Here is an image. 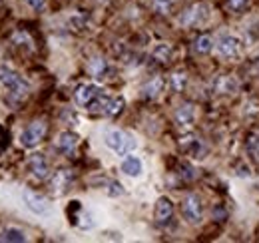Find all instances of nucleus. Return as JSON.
I'll return each mask as SVG.
<instances>
[{"instance_id":"f8f14e48","label":"nucleus","mask_w":259,"mask_h":243,"mask_svg":"<svg viewBox=\"0 0 259 243\" xmlns=\"http://www.w3.org/2000/svg\"><path fill=\"white\" fill-rule=\"evenodd\" d=\"M174 215V204L169 197H160L156 201V210H154V217L158 223H165L167 219H171Z\"/></svg>"},{"instance_id":"6e6552de","label":"nucleus","mask_w":259,"mask_h":243,"mask_svg":"<svg viewBox=\"0 0 259 243\" xmlns=\"http://www.w3.org/2000/svg\"><path fill=\"white\" fill-rule=\"evenodd\" d=\"M22 197H24V204H26V208H28V210H30L32 213H36V215H46V213L50 212V206H48V201H46L42 195H38V193L30 191V189H24Z\"/></svg>"},{"instance_id":"412c9836","label":"nucleus","mask_w":259,"mask_h":243,"mask_svg":"<svg viewBox=\"0 0 259 243\" xmlns=\"http://www.w3.org/2000/svg\"><path fill=\"white\" fill-rule=\"evenodd\" d=\"M247 152L255 161H259V132H253L247 138Z\"/></svg>"},{"instance_id":"ddd939ff","label":"nucleus","mask_w":259,"mask_h":243,"mask_svg":"<svg viewBox=\"0 0 259 243\" xmlns=\"http://www.w3.org/2000/svg\"><path fill=\"white\" fill-rule=\"evenodd\" d=\"M120 170L130 176V178H138V176H142V172H144V166H142V159L140 157H136V155H126L124 157V161H122V166H120Z\"/></svg>"},{"instance_id":"20e7f679","label":"nucleus","mask_w":259,"mask_h":243,"mask_svg":"<svg viewBox=\"0 0 259 243\" xmlns=\"http://www.w3.org/2000/svg\"><path fill=\"white\" fill-rule=\"evenodd\" d=\"M207 20H209V8H207L205 4H201V2L188 6V8L180 14V24H182L184 28L201 26V24H205Z\"/></svg>"},{"instance_id":"0eeeda50","label":"nucleus","mask_w":259,"mask_h":243,"mask_svg":"<svg viewBox=\"0 0 259 243\" xmlns=\"http://www.w3.org/2000/svg\"><path fill=\"white\" fill-rule=\"evenodd\" d=\"M44 134H46V124H44V122H32V124L20 134V144H22L24 148H34V146H38V144L42 142Z\"/></svg>"},{"instance_id":"5701e85b","label":"nucleus","mask_w":259,"mask_h":243,"mask_svg":"<svg viewBox=\"0 0 259 243\" xmlns=\"http://www.w3.org/2000/svg\"><path fill=\"white\" fill-rule=\"evenodd\" d=\"M104 189H106V193L110 197H118V195L124 193V187L116 182V180H104Z\"/></svg>"},{"instance_id":"393cba45","label":"nucleus","mask_w":259,"mask_h":243,"mask_svg":"<svg viewBox=\"0 0 259 243\" xmlns=\"http://www.w3.org/2000/svg\"><path fill=\"white\" fill-rule=\"evenodd\" d=\"M174 6V0H152V8L160 14H167Z\"/></svg>"},{"instance_id":"f3484780","label":"nucleus","mask_w":259,"mask_h":243,"mask_svg":"<svg viewBox=\"0 0 259 243\" xmlns=\"http://www.w3.org/2000/svg\"><path fill=\"white\" fill-rule=\"evenodd\" d=\"M194 50H195V54H199V56H205V54H209V52L213 50V38H211V36H207V34L199 36V38L195 40Z\"/></svg>"},{"instance_id":"9d476101","label":"nucleus","mask_w":259,"mask_h":243,"mask_svg":"<svg viewBox=\"0 0 259 243\" xmlns=\"http://www.w3.org/2000/svg\"><path fill=\"white\" fill-rule=\"evenodd\" d=\"M72 182H74V176H72L70 170H58V172L52 176V180H50V189H52L54 193L62 195L64 191H68V187L72 185Z\"/></svg>"},{"instance_id":"2eb2a0df","label":"nucleus","mask_w":259,"mask_h":243,"mask_svg":"<svg viewBox=\"0 0 259 243\" xmlns=\"http://www.w3.org/2000/svg\"><path fill=\"white\" fill-rule=\"evenodd\" d=\"M88 72L96 80H104L110 74V66H108V62L104 60V58H92V60L88 62Z\"/></svg>"},{"instance_id":"6ab92c4d","label":"nucleus","mask_w":259,"mask_h":243,"mask_svg":"<svg viewBox=\"0 0 259 243\" xmlns=\"http://www.w3.org/2000/svg\"><path fill=\"white\" fill-rule=\"evenodd\" d=\"M162 88H163V80L160 76H156L154 80H150V84L144 86V96L146 98H156V96H160Z\"/></svg>"},{"instance_id":"9b49d317","label":"nucleus","mask_w":259,"mask_h":243,"mask_svg":"<svg viewBox=\"0 0 259 243\" xmlns=\"http://www.w3.org/2000/svg\"><path fill=\"white\" fill-rule=\"evenodd\" d=\"M76 146H78V136H76L74 132H62V134L58 136V140H56L58 152H62L64 155H68V157L74 155Z\"/></svg>"},{"instance_id":"4be33fe9","label":"nucleus","mask_w":259,"mask_h":243,"mask_svg":"<svg viewBox=\"0 0 259 243\" xmlns=\"http://www.w3.org/2000/svg\"><path fill=\"white\" fill-rule=\"evenodd\" d=\"M215 88L220 92H224V94H231V92H235V88H237V82L233 78H229V76H224V78L218 80Z\"/></svg>"},{"instance_id":"f03ea898","label":"nucleus","mask_w":259,"mask_h":243,"mask_svg":"<svg viewBox=\"0 0 259 243\" xmlns=\"http://www.w3.org/2000/svg\"><path fill=\"white\" fill-rule=\"evenodd\" d=\"M0 82L4 84V88L8 90V94L12 98H26L28 96V90H30V84L18 74L14 72L10 66H0Z\"/></svg>"},{"instance_id":"a878e982","label":"nucleus","mask_w":259,"mask_h":243,"mask_svg":"<svg viewBox=\"0 0 259 243\" xmlns=\"http://www.w3.org/2000/svg\"><path fill=\"white\" fill-rule=\"evenodd\" d=\"M186 82H188V76L182 74V72H176V74L171 76V86H174V90L180 92L184 86H186Z\"/></svg>"},{"instance_id":"bb28decb","label":"nucleus","mask_w":259,"mask_h":243,"mask_svg":"<svg viewBox=\"0 0 259 243\" xmlns=\"http://www.w3.org/2000/svg\"><path fill=\"white\" fill-rule=\"evenodd\" d=\"M32 10H42L46 6V0H24Z\"/></svg>"},{"instance_id":"f257e3e1","label":"nucleus","mask_w":259,"mask_h":243,"mask_svg":"<svg viewBox=\"0 0 259 243\" xmlns=\"http://www.w3.org/2000/svg\"><path fill=\"white\" fill-rule=\"evenodd\" d=\"M74 100L80 108L88 112H102L108 116H116L124 108V98H112L96 84H82L74 94Z\"/></svg>"},{"instance_id":"dca6fc26","label":"nucleus","mask_w":259,"mask_h":243,"mask_svg":"<svg viewBox=\"0 0 259 243\" xmlns=\"http://www.w3.org/2000/svg\"><path fill=\"white\" fill-rule=\"evenodd\" d=\"M182 146H184V150H186V152H190L194 157H203V153H205V148L201 146V140H197L195 136H188V138H184Z\"/></svg>"},{"instance_id":"1a4fd4ad","label":"nucleus","mask_w":259,"mask_h":243,"mask_svg":"<svg viewBox=\"0 0 259 243\" xmlns=\"http://www.w3.org/2000/svg\"><path fill=\"white\" fill-rule=\"evenodd\" d=\"M28 170L32 172V176L36 180H46L48 174H50L48 159H46L42 153H32L30 159H28Z\"/></svg>"},{"instance_id":"4468645a","label":"nucleus","mask_w":259,"mask_h":243,"mask_svg":"<svg viewBox=\"0 0 259 243\" xmlns=\"http://www.w3.org/2000/svg\"><path fill=\"white\" fill-rule=\"evenodd\" d=\"M194 118H195V110L192 104H184V106H180L178 112H176V124L182 126V128L192 126V124H194Z\"/></svg>"},{"instance_id":"aec40b11","label":"nucleus","mask_w":259,"mask_h":243,"mask_svg":"<svg viewBox=\"0 0 259 243\" xmlns=\"http://www.w3.org/2000/svg\"><path fill=\"white\" fill-rule=\"evenodd\" d=\"M152 56H154V60L158 62H167L171 58V46L169 44H158L156 48H154V52H152Z\"/></svg>"},{"instance_id":"a211bd4d","label":"nucleus","mask_w":259,"mask_h":243,"mask_svg":"<svg viewBox=\"0 0 259 243\" xmlns=\"http://www.w3.org/2000/svg\"><path fill=\"white\" fill-rule=\"evenodd\" d=\"M0 241H14V243H22L26 241V233L18 227H6L2 233H0Z\"/></svg>"},{"instance_id":"423d86ee","label":"nucleus","mask_w":259,"mask_h":243,"mask_svg":"<svg viewBox=\"0 0 259 243\" xmlns=\"http://www.w3.org/2000/svg\"><path fill=\"white\" fill-rule=\"evenodd\" d=\"M218 54L226 60H233L239 56V40L231 34H220L218 36Z\"/></svg>"},{"instance_id":"39448f33","label":"nucleus","mask_w":259,"mask_h":243,"mask_svg":"<svg viewBox=\"0 0 259 243\" xmlns=\"http://www.w3.org/2000/svg\"><path fill=\"white\" fill-rule=\"evenodd\" d=\"M182 215L192 225L201 223V219H203V204H201V199L195 193H188L184 197V201H182Z\"/></svg>"},{"instance_id":"7ed1b4c3","label":"nucleus","mask_w":259,"mask_h":243,"mask_svg":"<svg viewBox=\"0 0 259 243\" xmlns=\"http://www.w3.org/2000/svg\"><path fill=\"white\" fill-rule=\"evenodd\" d=\"M104 144L120 157L132 153L138 146L134 136H130L128 132H124V130H108L104 134Z\"/></svg>"},{"instance_id":"b1692460","label":"nucleus","mask_w":259,"mask_h":243,"mask_svg":"<svg viewBox=\"0 0 259 243\" xmlns=\"http://www.w3.org/2000/svg\"><path fill=\"white\" fill-rule=\"evenodd\" d=\"M249 4H251V0H227V10H229V12L239 14V12L247 10V8H249Z\"/></svg>"}]
</instances>
